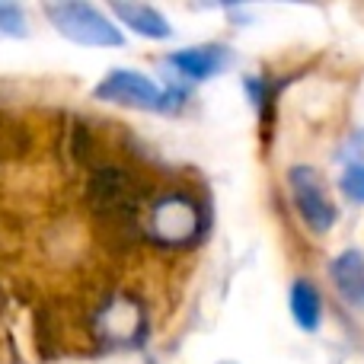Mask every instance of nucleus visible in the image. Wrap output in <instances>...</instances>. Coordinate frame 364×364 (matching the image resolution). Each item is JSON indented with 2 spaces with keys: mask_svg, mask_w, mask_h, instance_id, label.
<instances>
[{
  "mask_svg": "<svg viewBox=\"0 0 364 364\" xmlns=\"http://www.w3.org/2000/svg\"><path fill=\"white\" fill-rule=\"evenodd\" d=\"M170 64L188 80H208L230 64V55H227L224 45H195V48L173 51Z\"/></svg>",
  "mask_w": 364,
  "mask_h": 364,
  "instance_id": "4",
  "label": "nucleus"
},
{
  "mask_svg": "<svg viewBox=\"0 0 364 364\" xmlns=\"http://www.w3.org/2000/svg\"><path fill=\"white\" fill-rule=\"evenodd\" d=\"M93 96L96 100H106V102H122V106L151 109V112H166L173 102V93H166L151 77L138 74V70H128V68L109 70L106 80L93 90Z\"/></svg>",
  "mask_w": 364,
  "mask_h": 364,
  "instance_id": "2",
  "label": "nucleus"
},
{
  "mask_svg": "<svg viewBox=\"0 0 364 364\" xmlns=\"http://www.w3.org/2000/svg\"><path fill=\"white\" fill-rule=\"evenodd\" d=\"M329 272H333V282L346 301L364 304V256L361 252H342Z\"/></svg>",
  "mask_w": 364,
  "mask_h": 364,
  "instance_id": "8",
  "label": "nucleus"
},
{
  "mask_svg": "<svg viewBox=\"0 0 364 364\" xmlns=\"http://www.w3.org/2000/svg\"><path fill=\"white\" fill-rule=\"evenodd\" d=\"M112 13L125 26H132L138 36H147V38H170L173 36L166 16L160 10H154V6H147V4H115Z\"/></svg>",
  "mask_w": 364,
  "mask_h": 364,
  "instance_id": "6",
  "label": "nucleus"
},
{
  "mask_svg": "<svg viewBox=\"0 0 364 364\" xmlns=\"http://www.w3.org/2000/svg\"><path fill=\"white\" fill-rule=\"evenodd\" d=\"M198 227V214H195V205L186 198H170V201H160L154 208V233L164 240H186L195 233Z\"/></svg>",
  "mask_w": 364,
  "mask_h": 364,
  "instance_id": "5",
  "label": "nucleus"
},
{
  "mask_svg": "<svg viewBox=\"0 0 364 364\" xmlns=\"http://www.w3.org/2000/svg\"><path fill=\"white\" fill-rule=\"evenodd\" d=\"M45 16L70 42L100 45V48H119V45H125V36L119 32V26H112V19L106 13H100L90 4H48L45 6Z\"/></svg>",
  "mask_w": 364,
  "mask_h": 364,
  "instance_id": "1",
  "label": "nucleus"
},
{
  "mask_svg": "<svg viewBox=\"0 0 364 364\" xmlns=\"http://www.w3.org/2000/svg\"><path fill=\"white\" fill-rule=\"evenodd\" d=\"M288 182H291V195H294V205L301 211L304 224L314 233H326L336 224V205L329 198L326 186H323L320 173L314 166H294L288 173Z\"/></svg>",
  "mask_w": 364,
  "mask_h": 364,
  "instance_id": "3",
  "label": "nucleus"
},
{
  "mask_svg": "<svg viewBox=\"0 0 364 364\" xmlns=\"http://www.w3.org/2000/svg\"><path fill=\"white\" fill-rule=\"evenodd\" d=\"M291 316L301 329L307 333H316L323 320V301H320V291L307 282V278H297L291 284Z\"/></svg>",
  "mask_w": 364,
  "mask_h": 364,
  "instance_id": "7",
  "label": "nucleus"
},
{
  "mask_svg": "<svg viewBox=\"0 0 364 364\" xmlns=\"http://www.w3.org/2000/svg\"><path fill=\"white\" fill-rule=\"evenodd\" d=\"M339 186H342V192H346V198H352L355 205H364V164L348 166V170L342 173Z\"/></svg>",
  "mask_w": 364,
  "mask_h": 364,
  "instance_id": "9",
  "label": "nucleus"
}]
</instances>
